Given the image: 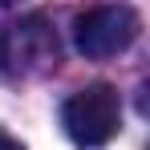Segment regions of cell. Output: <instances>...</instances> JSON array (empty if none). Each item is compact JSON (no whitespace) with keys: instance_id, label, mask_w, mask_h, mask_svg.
Returning <instances> with one entry per match:
<instances>
[{"instance_id":"cell-5","label":"cell","mask_w":150,"mask_h":150,"mask_svg":"<svg viewBox=\"0 0 150 150\" xmlns=\"http://www.w3.org/2000/svg\"><path fill=\"white\" fill-rule=\"evenodd\" d=\"M0 4H8V0H0Z\"/></svg>"},{"instance_id":"cell-1","label":"cell","mask_w":150,"mask_h":150,"mask_svg":"<svg viewBox=\"0 0 150 150\" xmlns=\"http://www.w3.org/2000/svg\"><path fill=\"white\" fill-rule=\"evenodd\" d=\"M61 126L77 146H105L122 126V101L114 85H85L61 105Z\"/></svg>"},{"instance_id":"cell-2","label":"cell","mask_w":150,"mask_h":150,"mask_svg":"<svg viewBox=\"0 0 150 150\" xmlns=\"http://www.w3.org/2000/svg\"><path fill=\"white\" fill-rule=\"evenodd\" d=\"M138 12L126 8V4H98V8H85L81 16L73 21V45L81 57H114V53L130 49L138 41Z\"/></svg>"},{"instance_id":"cell-3","label":"cell","mask_w":150,"mask_h":150,"mask_svg":"<svg viewBox=\"0 0 150 150\" xmlns=\"http://www.w3.org/2000/svg\"><path fill=\"white\" fill-rule=\"evenodd\" d=\"M0 61L12 73H41L57 65V37L53 28H45L41 16H28L21 25H12L0 37Z\"/></svg>"},{"instance_id":"cell-4","label":"cell","mask_w":150,"mask_h":150,"mask_svg":"<svg viewBox=\"0 0 150 150\" xmlns=\"http://www.w3.org/2000/svg\"><path fill=\"white\" fill-rule=\"evenodd\" d=\"M0 150H25V146H21V142H12L8 134H0Z\"/></svg>"}]
</instances>
